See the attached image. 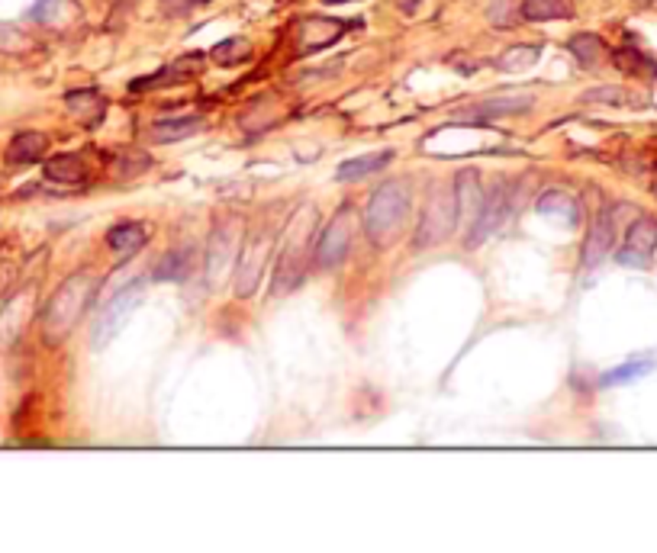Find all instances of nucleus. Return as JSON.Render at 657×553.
<instances>
[{
  "mask_svg": "<svg viewBox=\"0 0 657 553\" xmlns=\"http://www.w3.org/2000/svg\"><path fill=\"white\" fill-rule=\"evenodd\" d=\"M97 287H100V281H97L94 273L78 271L55 290L46 312H42V338H46V344H58L71 335V328L81 322L90 300L97 296Z\"/></svg>",
  "mask_w": 657,
  "mask_h": 553,
  "instance_id": "f257e3e1",
  "label": "nucleus"
},
{
  "mask_svg": "<svg viewBox=\"0 0 657 553\" xmlns=\"http://www.w3.org/2000/svg\"><path fill=\"white\" fill-rule=\"evenodd\" d=\"M410 210V184L403 180H387L381 190H374L368 210H364V232L374 245H391L400 232Z\"/></svg>",
  "mask_w": 657,
  "mask_h": 553,
  "instance_id": "f03ea898",
  "label": "nucleus"
},
{
  "mask_svg": "<svg viewBox=\"0 0 657 553\" xmlns=\"http://www.w3.org/2000/svg\"><path fill=\"white\" fill-rule=\"evenodd\" d=\"M313 210L307 216H294L287 235H284L281 254H277V271H274V293H287L300 283L303 277V245L309 241V229H313Z\"/></svg>",
  "mask_w": 657,
  "mask_h": 553,
  "instance_id": "7ed1b4c3",
  "label": "nucleus"
},
{
  "mask_svg": "<svg viewBox=\"0 0 657 553\" xmlns=\"http://www.w3.org/2000/svg\"><path fill=\"white\" fill-rule=\"evenodd\" d=\"M142 293H145V281H132L130 287H123L107 306L100 309V315H97V322H94V348L97 351L107 348V344L117 338V332L126 325L132 309L142 302Z\"/></svg>",
  "mask_w": 657,
  "mask_h": 553,
  "instance_id": "20e7f679",
  "label": "nucleus"
},
{
  "mask_svg": "<svg viewBox=\"0 0 657 553\" xmlns=\"http://www.w3.org/2000/svg\"><path fill=\"white\" fill-rule=\"evenodd\" d=\"M458 226V212H454V193L438 190L432 193L429 206H425L422 219L416 229V248H429L445 241L452 235V229Z\"/></svg>",
  "mask_w": 657,
  "mask_h": 553,
  "instance_id": "39448f33",
  "label": "nucleus"
},
{
  "mask_svg": "<svg viewBox=\"0 0 657 553\" xmlns=\"http://www.w3.org/2000/svg\"><path fill=\"white\" fill-rule=\"evenodd\" d=\"M355 219L358 216L351 206H342L336 216L328 219L326 232H322L319 245H316V264H319L322 271H332V267H339L345 261V254H349V248H351Z\"/></svg>",
  "mask_w": 657,
  "mask_h": 553,
  "instance_id": "423d86ee",
  "label": "nucleus"
},
{
  "mask_svg": "<svg viewBox=\"0 0 657 553\" xmlns=\"http://www.w3.org/2000/svg\"><path fill=\"white\" fill-rule=\"evenodd\" d=\"M506 219H509V187L506 180H496L493 190L484 197V203H480L471 229H467V248H477L484 239H490Z\"/></svg>",
  "mask_w": 657,
  "mask_h": 553,
  "instance_id": "0eeeda50",
  "label": "nucleus"
},
{
  "mask_svg": "<svg viewBox=\"0 0 657 553\" xmlns=\"http://www.w3.org/2000/svg\"><path fill=\"white\" fill-rule=\"evenodd\" d=\"M271 245H274V235L267 226L255 229V232L248 235L245 251H242V261H239V277H235V293L239 296L255 293L261 271H265L267 258H271Z\"/></svg>",
  "mask_w": 657,
  "mask_h": 553,
  "instance_id": "6e6552de",
  "label": "nucleus"
},
{
  "mask_svg": "<svg viewBox=\"0 0 657 553\" xmlns=\"http://www.w3.org/2000/svg\"><path fill=\"white\" fill-rule=\"evenodd\" d=\"M657 248V222L648 216L635 219V226L625 235V248L619 251V261L629 267H648L651 254Z\"/></svg>",
  "mask_w": 657,
  "mask_h": 553,
  "instance_id": "1a4fd4ad",
  "label": "nucleus"
},
{
  "mask_svg": "<svg viewBox=\"0 0 657 553\" xmlns=\"http://www.w3.org/2000/svg\"><path fill=\"white\" fill-rule=\"evenodd\" d=\"M349 29V23L342 20H328V16H307L297 29V46L303 55L319 52V48L332 46V42L342 39V33Z\"/></svg>",
  "mask_w": 657,
  "mask_h": 553,
  "instance_id": "9d476101",
  "label": "nucleus"
},
{
  "mask_svg": "<svg viewBox=\"0 0 657 553\" xmlns=\"http://www.w3.org/2000/svg\"><path fill=\"white\" fill-rule=\"evenodd\" d=\"M235 241H239V226L235 222L219 226L210 235V248H206V273H210V281H219V273L226 271L229 258L235 254Z\"/></svg>",
  "mask_w": 657,
  "mask_h": 553,
  "instance_id": "9b49d317",
  "label": "nucleus"
},
{
  "mask_svg": "<svg viewBox=\"0 0 657 553\" xmlns=\"http://www.w3.org/2000/svg\"><path fill=\"white\" fill-rule=\"evenodd\" d=\"M612 239H616V219H612V212H600L593 229H589L587 248H583V271L596 267L612 251Z\"/></svg>",
  "mask_w": 657,
  "mask_h": 553,
  "instance_id": "f8f14e48",
  "label": "nucleus"
},
{
  "mask_svg": "<svg viewBox=\"0 0 657 553\" xmlns=\"http://www.w3.org/2000/svg\"><path fill=\"white\" fill-rule=\"evenodd\" d=\"M480 203H484V190H480V178L474 171H464L454 184V212H458V222L471 226L474 216H477Z\"/></svg>",
  "mask_w": 657,
  "mask_h": 553,
  "instance_id": "ddd939ff",
  "label": "nucleus"
},
{
  "mask_svg": "<svg viewBox=\"0 0 657 553\" xmlns=\"http://www.w3.org/2000/svg\"><path fill=\"white\" fill-rule=\"evenodd\" d=\"M203 68V55H184L178 62H172L168 68H162L158 75L145 77V81H136L132 90H142V87H162V84H181V81H191L197 71Z\"/></svg>",
  "mask_w": 657,
  "mask_h": 553,
  "instance_id": "4468645a",
  "label": "nucleus"
},
{
  "mask_svg": "<svg viewBox=\"0 0 657 553\" xmlns=\"http://www.w3.org/2000/svg\"><path fill=\"white\" fill-rule=\"evenodd\" d=\"M65 103L84 126H97L107 113V100L97 90H71V94H65Z\"/></svg>",
  "mask_w": 657,
  "mask_h": 553,
  "instance_id": "2eb2a0df",
  "label": "nucleus"
},
{
  "mask_svg": "<svg viewBox=\"0 0 657 553\" xmlns=\"http://www.w3.org/2000/svg\"><path fill=\"white\" fill-rule=\"evenodd\" d=\"M107 245L110 251L117 254V258H132V254L139 251V248L145 245V226H139V222H123V226H113L107 232Z\"/></svg>",
  "mask_w": 657,
  "mask_h": 553,
  "instance_id": "dca6fc26",
  "label": "nucleus"
},
{
  "mask_svg": "<svg viewBox=\"0 0 657 553\" xmlns=\"http://www.w3.org/2000/svg\"><path fill=\"white\" fill-rule=\"evenodd\" d=\"M46 178L55 180V184H81L88 178V168L78 155H55L46 161Z\"/></svg>",
  "mask_w": 657,
  "mask_h": 553,
  "instance_id": "f3484780",
  "label": "nucleus"
},
{
  "mask_svg": "<svg viewBox=\"0 0 657 553\" xmlns=\"http://www.w3.org/2000/svg\"><path fill=\"white\" fill-rule=\"evenodd\" d=\"M48 148V138L42 132H20V136L10 142L7 148V161L10 164H33L46 155Z\"/></svg>",
  "mask_w": 657,
  "mask_h": 553,
  "instance_id": "a211bd4d",
  "label": "nucleus"
},
{
  "mask_svg": "<svg viewBox=\"0 0 657 553\" xmlns=\"http://www.w3.org/2000/svg\"><path fill=\"white\" fill-rule=\"evenodd\" d=\"M387 161H391V151H370V155L349 158V161L339 164L336 178L339 180H361V178H368V174L381 171Z\"/></svg>",
  "mask_w": 657,
  "mask_h": 553,
  "instance_id": "6ab92c4d",
  "label": "nucleus"
},
{
  "mask_svg": "<svg viewBox=\"0 0 657 553\" xmlns=\"http://www.w3.org/2000/svg\"><path fill=\"white\" fill-rule=\"evenodd\" d=\"M200 129V117H178V119H162L151 126V138L155 142H184L187 136Z\"/></svg>",
  "mask_w": 657,
  "mask_h": 553,
  "instance_id": "aec40b11",
  "label": "nucleus"
},
{
  "mask_svg": "<svg viewBox=\"0 0 657 553\" xmlns=\"http://www.w3.org/2000/svg\"><path fill=\"white\" fill-rule=\"evenodd\" d=\"M570 52H574V58L583 65V68H600V62L606 58V46H602L600 36H574L570 39Z\"/></svg>",
  "mask_w": 657,
  "mask_h": 553,
  "instance_id": "412c9836",
  "label": "nucleus"
},
{
  "mask_svg": "<svg viewBox=\"0 0 657 553\" xmlns=\"http://www.w3.org/2000/svg\"><path fill=\"white\" fill-rule=\"evenodd\" d=\"M535 210H538L541 216H564L568 222H577V216H580V210H577V200L570 197V193H561V190L545 193V197L538 200V206H535Z\"/></svg>",
  "mask_w": 657,
  "mask_h": 553,
  "instance_id": "4be33fe9",
  "label": "nucleus"
},
{
  "mask_svg": "<svg viewBox=\"0 0 657 553\" xmlns=\"http://www.w3.org/2000/svg\"><path fill=\"white\" fill-rule=\"evenodd\" d=\"M522 16L532 23L561 20V16H570V7L568 0H526V4H522Z\"/></svg>",
  "mask_w": 657,
  "mask_h": 553,
  "instance_id": "5701e85b",
  "label": "nucleus"
},
{
  "mask_svg": "<svg viewBox=\"0 0 657 553\" xmlns=\"http://www.w3.org/2000/svg\"><path fill=\"white\" fill-rule=\"evenodd\" d=\"M538 55H541L538 46H513L496 58V68L500 71H522V68H528V65L538 62Z\"/></svg>",
  "mask_w": 657,
  "mask_h": 553,
  "instance_id": "b1692460",
  "label": "nucleus"
},
{
  "mask_svg": "<svg viewBox=\"0 0 657 553\" xmlns=\"http://www.w3.org/2000/svg\"><path fill=\"white\" fill-rule=\"evenodd\" d=\"M213 62H219V65H242L252 55V42L248 39H226V42H219L216 48H213Z\"/></svg>",
  "mask_w": 657,
  "mask_h": 553,
  "instance_id": "393cba45",
  "label": "nucleus"
},
{
  "mask_svg": "<svg viewBox=\"0 0 657 553\" xmlns=\"http://www.w3.org/2000/svg\"><path fill=\"white\" fill-rule=\"evenodd\" d=\"M187 271H191V251L181 248V251H172L155 267V281H172V277L181 281V277H187Z\"/></svg>",
  "mask_w": 657,
  "mask_h": 553,
  "instance_id": "a878e982",
  "label": "nucleus"
},
{
  "mask_svg": "<svg viewBox=\"0 0 657 553\" xmlns=\"http://www.w3.org/2000/svg\"><path fill=\"white\" fill-rule=\"evenodd\" d=\"M33 48V39H29L23 29H16L14 23H0V52L4 55H23Z\"/></svg>",
  "mask_w": 657,
  "mask_h": 553,
  "instance_id": "bb28decb",
  "label": "nucleus"
},
{
  "mask_svg": "<svg viewBox=\"0 0 657 553\" xmlns=\"http://www.w3.org/2000/svg\"><path fill=\"white\" fill-rule=\"evenodd\" d=\"M651 367H654V364H651V361H631V364H622V367L610 370V374L602 376V386H619V383L641 380L644 374H651Z\"/></svg>",
  "mask_w": 657,
  "mask_h": 553,
  "instance_id": "cd10ccee",
  "label": "nucleus"
},
{
  "mask_svg": "<svg viewBox=\"0 0 657 553\" xmlns=\"http://www.w3.org/2000/svg\"><path fill=\"white\" fill-rule=\"evenodd\" d=\"M532 107V100H526V97H519V100H486L480 103V117H509V113H522V109Z\"/></svg>",
  "mask_w": 657,
  "mask_h": 553,
  "instance_id": "c85d7f7f",
  "label": "nucleus"
},
{
  "mask_svg": "<svg viewBox=\"0 0 657 553\" xmlns=\"http://www.w3.org/2000/svg\"><path fill=\"white\" fill-rule=\"evenodd\" d=\"M490 23L493 26H513V0H490Z\"/></svg>",
  "mask_w": 657,
  "mask_h": 553,
  "instance_id": "c756f323",
  "label": "nucleus"
},
{
  "mask_svg": "<svg viewBox=\"0 0 657 553\" xmlns=\"http://www.w3.org/2000/svg\"><path fill=\"white\" fill-rule=\"evenodd\" d=\"M616 62L622 71H638L644 65V58L638 52H616Z\"/></svg>",
  "mask_w": 657,
  "mask_h": 553,
  "instance_id": "7c9ffc66",
  "label": "nucleus"
},
{
  "mask_svg": "<svg viewBox=\"0 0 657 553\" xmlns=\"http://www.w3.org/2000/svg\"><path fill=\"white\" fill-rule=\"evenodd\" d=\"M200 4H206V0H162V7L172 10V14H187V10L200 7Z\"/></svg>",
  "mask_w": 657,
  "mask_h": 553,
  "instance_id": "2f4dec72",
  "label": "nucleus"
},
{
  "mask_svg": "<svg viewBox=\"0 0 657 553\" xmlns=\"http://www.w3.org/2000/svg\"><path fill=\"white\" fill-rule=\"evenodd\" d=\"M587 100H606V103H622L625 97L619 94V87H600L593 94H587Z\"/></svg>",
  "mask_w": 657,
  "mask_h": 553,
  "instance_id": "473e14b6",
  "label": "nucleus"
},
{
  "mask_svg": "<svg viewBox=\"0 0 657 553\" xmlns=\"http://www.w3.org/2000/svg\"><path fill=\"white\" fill-rule=\"evenodd\" d=\"M55 7H58V0H39V4L29 10V16H33V20H48V16L55 14Z\"/></svg>",
  "mask_w": 657,
  "mask_h": 553,
  "instance_id": "72a5a7b5",
  "label": "nucleus"
}]
</instances>
